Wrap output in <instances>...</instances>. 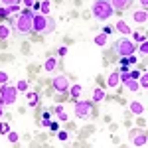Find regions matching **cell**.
<instances>
[{"mask_svg":"<svg viewBox=\"0 0 148 148\" xmlns=\"http://www.w3.org/2000/svg\"><path fill=\"white\" fill-rule=\"evenodd\" d=\"M6 10H8V14H18L22 10V6L20 4H10V6H6Z\"/></svg>","mask_w":148,"mask_h":148,"instance_id":"cell-23","label":"cell"},{"mask_svg":"<svg viewBox=\"0 0 148 148\" xmlns=\"http://www.w3.org/2000/svg\"><path fill=\"white\" fill-rule=\"evenodd\" d=\"M53 28H56V22H53V20H51V18H47V26H46L47 34H51V32H53Z\"/></svg>","mask_w":148,"mask_h":148,"instance_id":"cell-28","label":"cell"},{"mask_svg":"<svg viewBox=\"0 0 148 148\" xmlns=\"http://www.w3.org/2000/svg\"><path fill=\"white\" fill-rule=\"evenodd\" d=\"M103 34L111 36V34H113V28H109V26H107V28H105V30H103Z\"/></svg>","mask_w":148,"mask_h":148,"instance_id":"cell-38","label":"cell"},{"mask_svg":"<svg viewBox=\"0 0 148 148\" xmlns=\"http://www.w3.org/2000/svg\"><path fill=\"white\" fill-rule=\"evenodd\" d=\"M75 114L77 119H87L93 114V105L89 101H77L75 103Z\"/></svg>","mask_w":148,"mask_h":148,"instance_id":"cell-5","label":"cell"},{"mask_svg":"<svg viewBox=\"0 0 148 148\" xmlns=\"http://www.w3.org/2000/svg\"><path fill=\"white\" fill-rule=\"evenodd\" d=\"M6 81H8V73L6 71H0V85H4Z\"/></svg>","mask_w":148,"mask_h":148,"instance_id":"cell-31","label":"cell"},{"mask_svg":"<svg viewBox=\"0 0 148 148\" xmlns=\"http://www.w3.org/2000/svg\"><path fill=\"white\" fill-rule=\"evenodd\" d=\"M8 130H10L8 123H0V134H8Z\"/></svg>","mask_w":148,"mask_h":148,"instance_id":"cell-27","label":"cell"},{"mask_svg":"<svg viewBox=\"0 0 148 148\" xmlns=\"http://www.w3.org/2000/svg\"><path fill=\"white\" fill-rule=\"evenodd\" d=\"M140 4H142V8H146V4H148V0H138Z\"/></svg>","mask_w":148,"mask_h":148,"instance_id":"cell-40","label":"cell"},{"mask_svg":"<svg viewBox=\"0 0 148 148\" xmlns=\"http://www.w3.org/2000/svg\"><path fill=\"white\" fill-rule=\"evenodd\" d=\"M123 85H125V87H126V89H128L130 93H136L138 89H140V85H138V81H136V79H132V77H128L126 81H123Z\"/></svg>","mask_w":148,"mask_h":148,"instance_id":"cell-14","label":"cell"},{"mask_svg":"<svg viewBox=\"0 0 148 148\" xmlns=\"http://www.w3.org/2000/svg\"><path fill=\"white\" fill-rule=\"evenodd\" d=\"M114 30L116 32H121V34H125V36H128V34H132V30H130V26L125 22V20H119V22L114 24Z\"/></svg>","mask_w":148,"mask_h":148,"instance_id":"cell-11","label":"cell"},{"mask_svg":"<svg viewBox=\"0 0 148 148\" xmlns=\"http://www.w3.org/2000/svg\"><path fill=\"white\" fill-rule=\"evenodd\" d=\"M2 113H4V105H0V116H2Z\"/></svg>","mask_w":148,"mask_h":148,"instance_id":"cell-41","label":"cell"},{"mask_svg":"<svg viewBox=\"0 0 148 148\" xmlns=\"http://www.w3.org/2000/svg\"><path fill=\"white\" fill-rule=\"evenodd\" d=\"M128 111H130L132 114H142L144 113V105L138 103V101H130L128 103Z\"/></svg>","mask_w":148,"mask_h":148,"instance_id":"cell-12","label":"cell"},{"mask_svg":"<svg viewBox=\"0 0 148 148\" xmlns=\"http://www.w3.org/2000/svg\"><path fill=\"white\" fill-rule=\"evenodd\" d=\"M138 49H140V53H142V56H146V53H148V42H146V40H144V42H140V47H138Z\"/></svg>","mask_w":148,"mask_h":148,"instance_id":"cell-26","label":"cell"},{"mask_svg":"<svg viewBox=\"0 0 148 148\" xmlns=\"http://www.w3.org/2000/svg\"><path fill=\"white\" fill-rule=\"evenodd\" d=\"M57 53H59V56H67V47H65V46H61L59 49H57Z\"/></svg>","mask_w":148,"mask_h":148,"instance_id":"cell-35","label":"cell"},{"mask_svg":"<svg viewBox=\"0 0 148 148\" xmlns=\"http://www.w3.org/2000/svg\"><path fill=\"white\" fill-rule=\"evenodd\" d=\"M93 101L95 103H101L103 99H105V91H103V89H95V91H93V97H91Z\"/></svg>","mask_w":148,"mask_h":148,"instance_id":"cell-17","label":"cell"},{"mask_svg":"<svg viewBox=\"0 0 148 148\" xmlns=\"http://www.w3.org/2000/svg\"><path fill=\"white\" fill-rule=\"evenodd\" d=\"M132 20L136 24H146V20H148V12H146V8H142V10H136L134 14H132Z\"/></svg>","mask_w":148,"mask_h":148,"instance_id":"cell-10","label":"cell"},{"mask_svg":"<svg viewBox=\"0 0 148 148\" xmlns=\"http://www.w3.org/2000/svg\"><path fill=\"white\" fill-rule=\"evenodd\" d=\"M56 65H57L56 57H49V59H47L46 63H44V69H46L47 73H49V71H53V69H56Z\"/></svg>","mask_w":148,"mask_h":148,"instance_id":"cell-16","label":"cell"},{"mask_svg":"<svg viewBox=\"0 0 148 148\" xmlns=\"http://www.w3.org/2000/svg\"><path fill=\"white\" fill-rule=\"evenodd\" d=\"M119 83H121V73H119V71H113V73L109 75V79H107V85H109L111 89H114Z\"/></svg>","mask_w":148,"mask_h":148,"instance_id":"cell-13","label":"cell"},{"mask_svg":"<svg viewBox=\"0 0 148 148\" xmlns=\"http://www.w3.org/2000/svg\"><path fill=\"white\" fill-rule=\"evenodd\" d=\"M26 97H28V103H30L32 107H36V105L40 103V95H36V93H26Z\"/></svg>","mask_w":148,"mask_h":148,"instance_id":"cell-18","label":"cell"},{"mask_svg":"<svg viewBox=\"0 0 148 148\" xmlns=\"http://www.w3.org/2000/svg\"><path fill=\"white\" fill-rule=\"evenodd\" d=\"M14 28H16L18 34H22V36L34 32V12H32V10H24L22 14L16 18Z\"/></svg>","mask_w":148,"mask_h":148,"instance_id":"cell-1","label":"cell"},{"mask_svg":"<svg viewBox=\"0 0 148 148\" xmlns=\"http://www.w3.org/2000/svg\"><path fill=\"white\" fill-rule=\"evenodd\" d=\"M47 26V16L46 14H34V32H46Z\"/></svg>","mask_w":148,"mask_h":148,"instance_id":"cell-7","label":"cell"},{"mask_svg":"<svg viewBox=\"0 0 148 148\" xmlns=\"http://www.w3.org/2000/svg\"><path fill=\"white\" fill-rule=\"evenodd\" d=\"M57 138H59L61 142H65V140H69V132L67 130H57Z\"/></svg>","mask_w":148,"mask_h":148,"instance_id":"cell-25","label":"cell"},{"mask_svg":"<svg viewBox=\"0 0 148 148\" xmlns=\"http://www.w3.org/2000/svg\"><path fill=\"white\" fill-rule=\"evenodd\" d=\"M53 89H56L57 93L69 91V79L65 77V75H57V77H53Z\"/></svg>","mask_w":148,"mask_h":148,"instance_id":"cell-6","label":"cell"},{"mask_svg":"<svg viewBox=\"0 0 148 148\" xmlns=\"http://www.w3.org/2000/svg\"><path fill=\"white\" fill-rule=\"evenodd\" d=\"M132 79H140V71H128Z\"/></svg>","mask_w":148,"mask_h":148,"instance_id":"cell-37","label":"cell"},{"mask_svg":"<svg viewBox=\"0 0 148 148\" xmlns=\"http://www.w3.org/2000/svg\"><path fill=\"white\" fill-rule=\"evenodd\" d=\"M81 91H83L81 85H69V93H71V97H79Z\"/></svg>","mask_w":148,"mask_h":148,"instance_id":"cell-19","label":"cell"},{"mask_svg":"<svg viewBox=\"0 0 148 148\" xmlns=\"http://www.w3.org/2000/svg\"><path fill=\"white\" fill-rule=\"evenodd\" d=\"M16 89H18V91H28V81L26 79L18 81V83H16Z\"/></svg>","mask_w":148,"mask_h":148,"instance_id":"cell-24","label":"cell"},{"mask_svg":"<svg viewBox=\"0 0 148 148\" xmlns=\"http://www.w3.org/2000/svg\"><path fill=\"white\" fill-rule=\"evenodd\" d=\"M0 2H2L4 6H10V4H20L22 0H0Z\"/></svg>","mask_w":148,"mask_h":148,"instance_id":"cell-32","label":"cell"},{"mask_svg":"<svg viewBox=\"0 0 148 148\" xmlns=\"http://www.w3.org/2000/svg\"><path fill=\"white\" fill-rule=\"evenodd\" d=\"M10 36V26L8 24H0V40H6Z\"/></svg>","mask_w":148,"mask_h":148,"instance_id":"cell-15","label":"cell"},{"mask_svg":"<svg viewBox=\"0 0 148 148\" xmlns=\"http://www.w3.org/2000/svg\"><path fill=\"white\" fill-rule=\"evenodd\" d=\"M49 128H51V130H53V132H57V130H59V123H49Z\"/></svg>","mask_w":148,"mask_h":148,"instance_id":"cell-34","label":"cell"},{"mask_svg":"<svg viewBox=\"0 0 148 148\" xmlns=\"http://www.w3.org/2000/svg\"><path fill=\"white\" fill-rule=\"evenodd\" d=\"M49 8H51V6H49V0H42V4H40V10H42V14H49Z\"/></svg>","mask_w":148,"mask_h":148,"instance_id":"cell-22","label":"cell"},{"mask_svg":"<svg viewBox=\"0 0 148 148\" xmlns=\"http://www.w3.org/2000/svg\"><path fill=\"white\" fill-rule=\"evenodd\" d=\"M56 114H57V119H59V121H63V123H65V121L69 119L67 113L63 111V107H56Z\"/></svg>","mask_w":148,"mask_h":148,"instance_id":"cell-20","label":"cell"},{"mask_svg":"<svg viewBox=\"0 0 148 148\" xmlns=\"http://www.w3.org/2000/svg\"><path fill=\"white\" fill-rule=\"evenodd\" d=\"M140 77H142V79H140V83H138V85H142V87H146V85H148V73H142Z\"/></svg>","mask_w":148,"mask_h":148,"instance_id":"cell-30","label":"cell"},{"mask_svg":"<svg viewBox=\"0 0 148 148\" xmlns=\"http://www.w3.org/2000/svg\"><path fill=\"white\" fill-rule=\"evenodd\" d=\"M0 16L6 18V16H8V10H6V8H0Z\"/></svg>","mask_w":148,"mask_h":148,"instance_id":"cell-39","label":"cell"},{"mask_svg":"<svg viewBox=\"0 0 148 148\" xmlns=\"http://www.w3.org/2000/svg\"><path fill=\"white\" fill-rule=\"evenodd\" d=\"M109 2H111L113 10H126L132 4V0H109Z\"/></svg>","mask_w":148,"mask_h":148,"instance_id":"cell-9","label":"cell"},{"mask_svg":"<svg viewBox=\"0 0 148 148\" xmlns=\"http://www.w3.org/2000/svg\"><path fill=\"white\" fill-rule=\"evenodd\" d=\"M22 4L26 8H32V6H34V0H22Z\"/></svg>","mask_w":148,"mask_h":148,"instance_id":"cell-36","label":"cell"},{"mask_svg":"<svg viewBox=\"0 0 148 148\" xmlns=\"http://www.w3.org/2000/svg\"><path fill=\"white\" fill-rule=\"evenodd\" d=\"M134 40H136V42H144L146 38H144V34H142V32H134Z\"/></svg>","mask_w":148,"mask_h":148,"instance_id":"cell-33","label":"cell"},{"mask_svg":"<svg viewBox=\"0 0 148 148\" xmlns=\"http://www.w3.org/2000/svg\"><path fill=\"white\" fill-rule=\"evenodd\" d=\"M91 12L97 20H109L113 16V6L109 0H95L91 6Z\"/></svg>","mask_w":148,"mask_h":148,"instance_id":"cell-2","label":"cell"},{"mask_svg":"<svg viewBox=\"0 0 148 148\" xmlns=\"http://www.w3.org/2000/svg\"><path fill=\"white\" fill-rule=\"evenodd\" d=\"M8 140H10V142H18V140H20L18 132H10V130H8Z\"/></svg>","mask_w":148,"mask_h":148,"instance_id":"cell-29","label":"cell"},{"mask_svg":"<svg viewBox=\"0 0 148 148\" xmlns=\"http://www.w3.org/2000/svg\"><path fill=\"white\" fill-rule=\"evenodd\" d=\"M130 138H132V146H136V148L146 146V134H142V132H132Z\"/></svg>","mask_w":148,"mask_h":148,"instance_id":"cell-8","label":"cell"},{"mask_svg":"<svg viewBox=\"0 0 148 148\" xmlns=\"http://www.w3.org/2000/svg\"><path fill=\"white\" fill-rule=\"evenodd\" d=\"M114 51H116V56L126 57V56H132V53L136 51V46H134L132 40H128L125 36V38H121V40L114 42Z\"/></svg>","mask_w":148,"mask_h":148,"instance_id":"cell-3","label":"cell"},{"mask_svg":"<svg viewBox=\"0 0 148 148\" xmlns=\"http://www.w3.org/2000/svg\"><path fill=\"white\" fill-rule=\"evenodd\" d=\"M16 97H18V89L16 87H10V85H2V95H0V105L4 107H10L16 103Z\"/></svg>","mask_w":148,"mask_h":148,"instance_id":"cell-4","label":"cell"},{"mask_svg":"<svg viewBox=\"0 0 148 148\" xmlns=\"http://www.w3.org/2000/svg\"><path fill=\"white\" fill-rule=\"evenodd\" d=\"M107 38H109L107 34H99V36H95V44H97V46H105V44H107Z\"/></svg>","mask_w":148,"mask_h":148,"instance_id":"cell-21","label":"cell"}]
</instances>
